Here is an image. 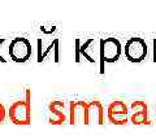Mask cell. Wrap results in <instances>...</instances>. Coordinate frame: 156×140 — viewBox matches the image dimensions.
Listing matches in <instances>:
<instances>
[{
    "instance_id": "obj_1",
    "label": "cell",
    "mask_w": 156,
    "mask_h": 140,
    "mask_svg": "<svg viewBox=\"0 0 156 140\" xmlns=\"http://www.w3.org/2000/svg\"><path fill=\"white\" fill-rule=\"evenodd\" d=\"M11 122L17 126H29L31 123V105L30 94H26V100L14 101L9 108Z\"/></svg>"
},
{
    "instance_id": "obj_2",
    "label": "cell",
    "mask_w": 156,
    "mask_h": 140,
    "mask_svg": "<svg viewBox=\"0 0 156 140\" xmlns=\"http://www.w3.org/2000/svg\"><path fill=\"white\" fill-rule=\"evenodd\" d=\"M125 56L130 62H140L147 56V44L138 36L130 38L125 44Z\"/></svg>"
},
{
    "instance_id": "obj_3",
    "label": "cell",
    "mask_w": 156,
    "mask_h": 140,
    "mask_svg": "<svg viewBox=\"0 0 156 140\" xmlns=\"http://www.w3.org/2000/svg\"><path fill=\"white\" fill-rule=\"evenodd\" d=\"M9 56L16 62H25L31 56V44L26 38L17 36L9 44Z\"/></svg>"
},
{
    "instance_id": "obj_4",
    "label": "cell",
    "mask_w": 156,
    "mask_h": 140,
    "mask_svg": "<svg viewBox=\"0 0 156 140\" xmlns=\"http://www.w3.org/2000/svg\"><path fill=\"white\" fill-rule=\"evenodd\" d=\"M122 47L119 39L116 38H107L100 42V56L107 62H115L120 59Z\"/></svg>"
},
{
    "instance_id": "obj_5",
    "label": "cell",
    "mask_w": 156,
    "mask_h": 140,
    "mask_svg": "<svg viewBox=\"0 0 156 140\" xmlns=\"http://www.w3.org/2000/svg\"><path fill=\"white\" fill-rule=\"evenodd\" d=\"M128 107L124 101L120 100L112 101L107 109V115H108L109 122L117 125V126H122V125L128 123Z\"/></svg>"
},
{
    "instance_id": "obj_6",
    "label": "cell",
    "mask_w": 156,
    "mask_h": 140,
    "mask_svg": "<svg viewBox=\"0 0 156 140\" xmlns=\"http://www.w3.org/2000/svg\"><path fill=\"white\" fill-rule=\"evenodd\" d=\"M131 123L144 125L148 123V107L144 101H133L131 103Z\"/></svg>"
},
{
    "instance_id": "obj_7",
    "label": "cell",
    "mask_w": 156,
    "mask_h": 140,
    "mask_svg": "<svg viewBox=\"0 0 156 140\" xmlns=\"http://www.w3.org/2000/svg\"><path fill=\"white\" fill-rule=\"evenodd\" d=\"M48 110H50V123L58 126V125H62L66 119L65 115V104L64 101L61 100H55L48 105Z\"/></svg>"
},
{
    "instance_id": "obj_8",
    "label": "cell",
    "mask_w": 156,
    "mask_h": 140,
    "mask_svg": "<svg viewBox=\"0 0 156 140\" xmlns=\"http://www.w3.org/2000/svg\"><path fill=\"white\" fill-rule=\"evenodd\" d=\"M78 115H81L85 125L90 123L89 113H87V103L85 101H72L70 103V123L76 125Z\"/></svg>"
},
{
    "instance_id": "obj_9",
    "label": "cell",
    "mask_w": 156,
    "mask_h": 140,
    "mask_svg": "<svg viewBox=\"0 0 156 140\" xmlns=\"http://www.w3.org/2000/svg\"><path fill=\"white\" fill-rule=\"evenodd\" d=\"M87 113H89V119L90 121H91V117L95 118V115H96L98 123L103 125V122H104V109H103V105H101L98 100H94V101H91V103L87 104Z\"/></svg>"
},
{
    "instance_id": "obj_10",
    "label": "cell",
    "mask_w": 156,
    "mask_h": 140,
    "mask_svg": "<svg viewBox=\"0 0 156 140\" xmlns=\"http://www.w3.org/2000/svg\"><path fill=\"white\" fill-rule=\"evenodd\" d=\"M5 114H7L5 108H4V105L0 103V123L4 122V119H5Z\"/></svg>"
},
{
    "instance_id": "obj_11",
    "label": "cell",
    "mask_w": 156,
    "mask_h": 140,
    "mask_svg": "<svg viewBox=\"0 0 156 140\" xmlns=\"http://www.w3.org/2000/svg\"><path fill=\"white\" fill-rule=\"evenodd\" d=\"M154 61L156 62V39L154 40Z\"/></svg>"
}]
</instances>
